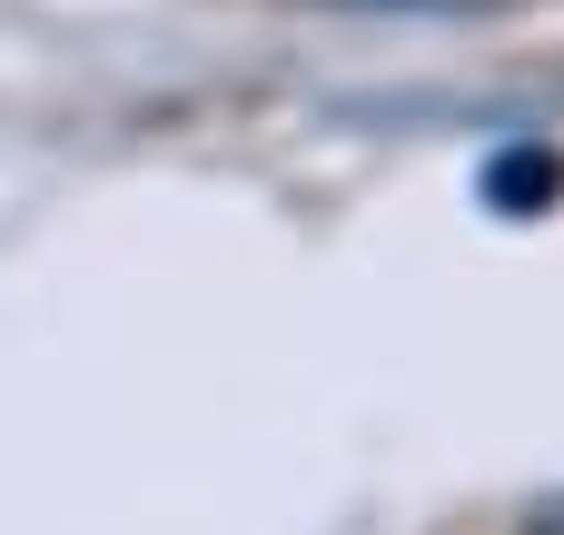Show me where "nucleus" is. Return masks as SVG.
<instances>
[{
    "label": "nucleus",
    "mask_w": 564,
    "mask_h": 535,
    "mask_svg": "<svg viewBox=\"0 0 564 535\" xmlns=\"http://www.w3.org/2000/svg\"><path fill=\"white\" fill-rule=\"evenodd\" d=\"M555 189H564V159H555V149H506V159H486V199H496L506 218L555 208Z\"/></svg>",
    "instance_id": "1"
}]
</instances>
